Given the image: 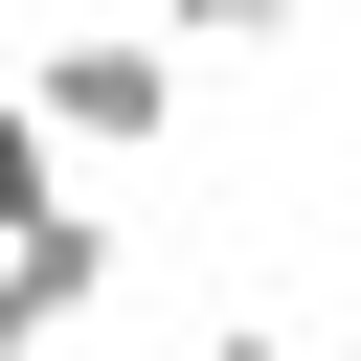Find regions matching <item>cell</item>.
<instances>
[{
    "label": "cell",
    "instance_id": "obj_1",
    "mask_svg": "<svg viewBox=\"0 0 361 361\" xmlns=\"http://www.w3.org/2000/svg\"><path fill=\"white\" fill-rule=\"evenodd\" d=\"M180 68H203V45H180V23L135 0V23H68V45H45L23 90L68 113V158H158V135H180Z\"/></svg>",
    "mask_w": 361,
    "mask_h": 361
},
{
    "label": "cell",
    "instance_id": "obj_2",
    "mask_svg": "<svg viewBox=\"0 0 361 361\" xmlns=\"http://www.w3.org/2000/svg\"><path fill=\"white\" fill-rule=\"evenodd\" d=\"M113 271H135V248H113V203H68V226H23V248H0V293H23L45 338H68V316H90Z\"/></svg>",
    "mask_w": 361,
    "mask_h": 361
},
{
    "label": "cell",
    "instance_id": "obj_6",
    "mask_svg": "<svg viewBox=\"0 0 361 361\" xmlns=\"http://www.w3.org/2000/svg\"><path fill=\"white\" fill-rule=\"evenodd\" d=\"M0 361H45V316H23V293H0Z\"/></svg>",
    "mask_w": 361,
    "mask_h": 361
},
{
    "label": "cell",
    "instance_id": "obj_3",
    "mask_svg": "<svg viewBox=\"0 0 361 361\" xmlns=\"http://www.w3.org/2000/svg\"><path fill=\"white\" fill-rule=\"evenodd\" d=\"M68 203H90L68 113H45V90H0V248H23V226H68Z\"/></svg>",
    "mask_w": 361,
    "mask_h": 361
},
{
    "label": "cell",
    "instance_id": "obj_4",
    "mask_svg": "<svg viewBox=\"0 0 361 361\" xmlns=\"http://www.w3.org/2000/svg\"><path fill=\"white\" fill-rule=\"evenodd\" d=\"M158 23H180V45H271L293 0H158Z\"/></svg>",
    "mask_w": 361,
    "mask_h": 361
},
{
    "label": "cell",
    "instance_id": "obj_5",
    "mask_svg": "<svg viewBox=\"0 0 361 361\" xmlns=\"http://www.w3.org/2000/svg\"><path fill=\"white\" fill-rule=\"evenodd\" d=\"M203 361H293V338H271V316H226V338H203Z\"/></svg>",
    "mask_w": 361,
    "mask_h": 361
}]
</instances>
